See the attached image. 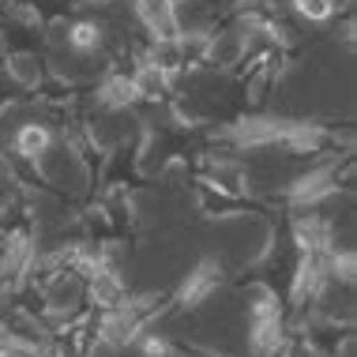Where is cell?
I'll return each mask as SVG.
<instances>
[{"mask_svg": "<svg viewBox=\"0 0 357 357\" xmlns=\"http://www.w3.org/2000/svg\"><path fill=\"white\" fill-rule=\"evenodd\" d=\"M64 42H68L72 53H98L105 45V26L98 23V19H75V23H68V34H64Z\"/></svg>", "mask_w": 357, "mask_h": 357, "instance_id": "7", "label": "cell"}, {"mask_svg": "<svg viewBox=\"0 0 357 357\" xmlns=\"http://www.w3.org/2000/svg\"><path fill=\"white\" fill-rule=\"evenodd\" d=\"M169 4H173V8H177V12H181V8H185V4H188V0H169Z\"/></svg>", "mask_w": 357, "mask_h": 357, "instance_id": "11", "label": "cell"}, {"mask_svg": "<svg viewBox=\"0 0 357 357\" xmlns=\"http://www.w3.org/2000/svg\"><path fill=\"white\" fill-rule=\"evenodd\" d=\"M289 8L305 23H331L339 12V0H289Z\"/></svg>", "mask_w": 357, "mask_h": 357, "instance_id": "8", "label": "cell"}, {"mask_svg": "<svg viewBox=\"0 0 357 357\" xmlns=\"http://www.w3.org/2000/svg\"><path fill=\"white\" fill-rule=\"evenodd\" d=\"M132 86H136L139 102H166L173 94V75H166L154 61H147V56H139L136 68H132Z\"/></svg>", "mask_w": 357, "mask_h": 357, "instance_id": "5", "label": "cell"}, {"mask_svg": "<svg viewBox=\"0 0 357 357\" xmlns=\"http://www.w3.org/2000/svg\"><path fill=\"white\" fill-rule=\"evenodd\" d=\"M12 79L19 91H38L45 79V61L38 53H26V50H15V53H8L4 56V68H0Z\"/></svg>", "mask_w": 357, "mask_h": 357, "instance_id": "6", "label": "cell"}, {"mask_svg": "<svg viewBox=\"0 0 357 357\" xmlns=\"http://www.w3.org/2000/svg\"><path fill=\"white\" fill-rule=\"evenodd\" d=\"M86 4H109V0H86Z\"/></svg>", "mask_w": 357, "mask_h": 357, "instance_id": "12", "label": "cell"}, {"mask_svg": "<svg viewBox=\"0 0 357 357\" xmlns=\"http://www.w3.org/2000/svg\"><path fill=\"white\" fill-rule=\"evenodd\" d=\"M4 215H8V199L0 196V218H4Z\"/></svg>", "mask_w": 357, "mask_h": 357, "instance_id": "10", "label": "cell"}, {"mask_svg": "<svg viewBox=\"0 0 357 357\" xmlns=\"http://www.w3.org/2000/svg\"><path fill=\"white\" fill-rule=\"evenodd\" d=\"M132 346H136V354H139V357H177V346H173L166 335L151 331V327H143Z\"/></svg>", "mask_w": 357, "mask_h": 357, "instance_id": "9", "label": "cell"}, {"mask_svg": "<svg viewBox=\"0 0 357 357\" xmlns=\"http://www.w3.org/2000/svg\"><path fill=\"white\" fill-rule=\"evenodd\" d=\"M222 286V264L218 259H199L192 271L181 278V286L173 289V305L177 308H199L211 301V294Z\"/></svg>", "mask_w": 357, "mask_h": 357, "instance_id": "1", "label": "cell"}, {"mask_svg": "<svg viewBox=\"0 0 357 357\" xmlns=\"http://www.w3.org/2000/svg\"><path fill=\"white\" fill-rule=\"evenodd\" d=\"M248 350L256 357H278L286 350V320L282 312L248 316Z\"/></svg>", "mask_w": 357, "mask_h": 357, "instance_id": "2", "label": "cell"}, {"mask_svg": "<svg viewBox=\"0 0 357 357\" xmlns=\"http://www.w3.org/2000/svg\"><path fill=\"white\" fill-rule=\"evenodd\" d=\"M53 147H56V136H53V128L45 121H23V124H15L12 151L23 162H34V166H38V162H42Z\"/></svg>", "mask_w": 357, "mask_h": 357, "instance_id": "4", "label": "cell"}, {"mask_svg": "<svg viewBox=\"0 0 357 357\" xmlns=\"http://www.w3.org/2000/svg\"><path fill=\"white\" fill-rule=\"evenodd\" d=\"M132 15H136V23L147 31V38H173V34H181L177 8H173L169 0H132Z\"/></svg>", "mask_w": 357, "mask_h": 357, "instance_id": "3", "label": "cell"}]
</instances>
